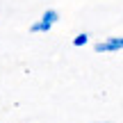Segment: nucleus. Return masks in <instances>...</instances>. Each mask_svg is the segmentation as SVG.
<instances>
[{"instance_id":"obj_4","label":"nucleus","mask_w":123,"mask_h":123,"mask_svg":"<svg viewBox=\"0 0 123 123\" xmlns=\"http://www.w3.org/2000/svg\"><path fill=\"white\" fill-rule=\"evenodd\" d=\"M93 123H112V121H93Z\"/></svg>"},{"instance_id":"obj_1","label":"nucleus","mask_w":123,"mask_h":123,"mask_svg":"<svg viewBox=\"0 0 123 123\" xmlns=\"http://www.w3.org/2000/svg\"><path fill=\"white\" fill-rule=\"evenodd\" d=\"M93 50L96 53H116V50H123V37H110L107 41L96 43Z\"/></svg>"},{"instance_id":"obj_3","label":"nucleus","mask_w":123,"mask_h":123,"mask_svg":"<svg viewBox=\"0 0 123 123\" xmlns=\"http://www.w3.org/2000/svg\"><path fill=\"white\" fill-rule=\"evenodd\" d=\"M87 43H89V34H87V32L75 34V39H73V46H75V48H82V46H87Z\"/></svg>"},{"instance_id":"obj_2","label":"nucleus","mask_w":123,"mask_h":123,"mask_svg":"<svg viewBox=\"0 0 123 123\" xmlns=\"http://www.w3.org/2000/svg\"><path fill=\"white\" fill-rule=\"evenodd\" d=\"M59 21V14L55 12V9H46L43 14H41V32H50V27L55 25V23Z\"/></svg>"}]
</instances>
